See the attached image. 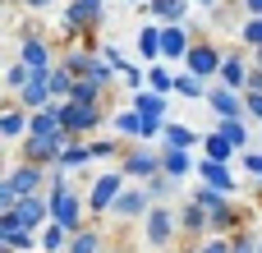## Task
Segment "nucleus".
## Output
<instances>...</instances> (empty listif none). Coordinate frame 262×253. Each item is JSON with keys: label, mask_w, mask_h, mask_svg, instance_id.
Returning a JSON list of instances; mask_svg holds the SVG:
<instances>
[{"label": "nucleus", "mask_w": 262, "mask_h": 253, "mask_svg": "<svg viewBox=\"0 0 262 253\" xmlns=\"http://www.w3.org/2000/svg\"><path fill=\"white\" fill-rule=\"evenodd\" d=\"M69 240H74V235H69L64 226L51 221V226L41 230V253H69Z\"/></svg>", "instance_id": "22"}, {"label": "nucleus", "mask_w": 262, "mask_h": 253, "mask_svg": "<svg viewBox=\"0 0 262 253\" xmlns=\"http://www.w3.org/2000/svg\"><path fill=\"white\" fill-rule=\"evenodd\" d=\"M101 5H88V0H69V9H64V32H92V28H101Z\"/></svg>", "instance_id": "6"}, {"label": "nucleus", "mask_w": 262, "mask_h": 253, "mask_svg": "<svg viewBox=\"0 0 262 253\" xmlns=\"http://www.w3.org/2000/svg\"><path fill=\"white\" fill-rule=\"evenodd\" d=\"M143 78H147V74H143L138 65H129V69H124V83H129V88H143Z\"/></svg>", "instance_id": "43"}, {"label": "nucleus", "mask_w": 262, "mask_h": 253, "mask_svg": "<svg viewBox=\"0 0 262 253\" xmlns=\"http://www.w3.org/2000/svg\"><path fill=\"white\" fill-rule=\"evenodd\" d=\"M97 249H101V240H97L92 230H78V235L69 240V253H97Z\"/></svg>", "instance_id": "36"}, {"label": "nucleus", "mask_w": 262, "mask_h": 253, "mask_svg": "<svg viewBox=\"0 0 262 253\" xmlns=\"http://www.w3.org/2000/svg\"><path fill=\"white\" fill-rule=\"evenodd\" d=\"M207 106L216 111V120H239V115H249L244 101L235 97V88H226V83H216V88L207 92Z\"/></svg>", "instance_id": "11"}, {"label": "nucleus", "mask_w": 262, "mask_h": 253, "mask_svg": "<svg viewBox=\"0 0 262 253\" xmlns=\"http://www.w3.org/2000/svg\"><path fill=\"white\" fill-rule=\"evenodd\" d=\"M221 65H226V55H221L212 41H193L189 55H184V69H189L193 78H203V83H207L212 74H221Z\"/></svg>", "instance_id": "2"}, {"label": "nucleus", "mask_w": 262, "mask_h": 253, "mask_svg": "<svg viewBox=\"0 0 262 253\" xmlns=\"http://www.w3.org/2000/svg\"><path fill=\"white\" fill-rule=\"evenodd\" d=\"M14 217H18V226L23 230H46L51 226V198H41V194H32V198H23L18 207H14Z\"/></svg>", "instance_id": "5"}, {"label": "nucleus", "mask_w": 262, "mask_h": 253, "mask_svg": "<svg viewBox=\"0 0 262 253\" xmlns=\"http://www.w3.org/2000/svg\"><path fill=\"white\" fill-rule=\"evenodd\" d=\"M258 69H262V51H258Z\"/></svg>", "instance_id": "49"}, {"label": "nucleus", "mask_w": 262, "mask_h": 253, "mask_svg": "<svg viewBox=\"0 0 262 253\" xmlns=\"http://www.w3.org/2000/svg\"><path fill=\"white\" fill-rule=\"evenodd\" d=\"M203 147H207V157H212V161H230V157H235V143H226L221 134H207V138H203Z\"/></svg>", "instance_id": "35"}, {"label": "nucleus", "mask_w": 262, "mask_h": 253, "mask_svg": "<svg viewBox=\"0 0 262 253\" xmlns=\"http://www.w3.org/2000/svg\"><path fill=\"white\" fill-rule=\"evenodd\" d=\"M5 180L18 189V198H32V194H41V180H51V171H46V166H32V161H23V166H14Z\"/></svg>", "instance_id": "8"}, {"label": "nucleus", "mask_w": 262, "mask_h": 253, "mask_svg": "<svg viewBox=\"0 0 262 253\" xmlns=\"http://www.w3.org/2000/svg\"><path fill=\"white\" fill-rule=\"evenodd\" d=\"M175 92H180V97H193V101H198V97L207 101V83H203V78H193L189 69H184V74H175Z\"/></svg>", "instance_id": "30"}, {"label": "nucleus", "mask_w": 262, "mask_h": 253, "mask_svg": "<svg viewBox=\"0 0 262 253\" xmlns=\"http://www.w3.org/2000/svg\"><path fill=\"white\" fill-rule=\"evenodd\" d=\"M147 88H152V92H166V97H170V92H175V74H170L166 65H152V69H147Z\"/></svg>", "instance_id": "33"}, {"label": "nucleus", "mask_w": 262, "mask_h": 253, "mask_svg": "<svg viewBox=\"0 0 262 253\" xmlns=\"http://www.w3.org/2000/svg\"><path fill=\"white\" fill-rule=\"evenodd\" d=\"M244 9H249L253 18H262V0H244Z\"/></svg>", "instance_id": "46"}, {"label": "nucleus", "mask_w": 262, "mask_h": 253, "mask_svg": "<svg viewBox=\"0 0 262 253\" xmlns=\"http://www.w3.org/2000/svg\"><path fill=\"white\" fill-rule=\"evenodd\" d=\"M166 106H170V101H166V92H152V88L134 97V111L143 115V124H152V120H161V115H166Z\"/></svg>", "instance_id": "16"}, {"label": "nucleus", "mask_w": 262, "mask_h": 253, "mask_svg": "<svg viewBox=\"0 0 262 253\" xmlns=\"http://www.w3.org/2000/svg\"><path fill=\"white\" fill-rule=\"evenodd\" d=\"M230 244H235V253H258L262 244H253V240H249V235H235V240H230Z\"/></svg>", "instance_id": "42"}, {"label": "nucleus", "mask_w": 262, "mask_h": 253, "mask_svg": "<svg viewBox=\"0 0 262 253\" xmlns=\"http://www.w3.org/2000/svg\"><path fill=\"white\" fill-rule=\"evenodd\" d=\"M193 253H198V249H193Z\"/></svg>", "instance_id": "52"}, {"label": "nucleus", "mask_w": 262, "mask_h": 253, "mask_svg": "<svg viewBox=\"0 0 262 253\" xmlns=\"http://www.w3.org/2000/svg\"><path fill=\"white\" fill-rule=\"evenodd\" d=\"M111 212H115V217H124V221H129V217L152 212V207H147V189H124V194L115 198V207H111Z\"/></svg>", "instance_id": "17"}, {"label": "nucleus", "mask_w": 262, "mask_h": 253, "mask_svg": "<svg viewBox=\"0 0 262 253\" xmlns=\"http://www.w3.org/2000/svg\"><path fill=\"white\" fill-rule=\"evenodd\" d=\"M249 92H262V69H253V74H249Z\"/></svg>", "instance_id": "45"}, {"label": "nucleus", "mask_w": 262, "mask_h": 253, "mask_svg": "<svg viewBox=\"0 0 262 253\" xmlns=\"http://www.w3.org/2000/svg\"><path fill=\"white\" fill-rule=\"evenodd\" d=\"M18 106H28V115H32V111H51V106H60V101L51 97V83H46V78H32V83L18 92Z\"/></svg>", "instance_id": "13"}, {"label": "nucleus", "mask_w": 262, "mask_h": 253, "mask_svg": "<svg viewBox=\"0 0 262 253\" xmlns=\"http://www.w3.org/2000/svg\"><path fill=\"white\" fill-rule=\"evenodd\" d=\"M120 253H124V249H120Z\"/></svg>", "instance_id": "53"}, {"label": "nucleus", "mask_w": 262, "mask_h": 253, "mask_svg": "<svg viewBox=\"0 0 262 253\" xmlns=\"http://www.w3.org/2000/svg\"><path fill=\"white\" fill-rule=\"evenodd\" d=\"M180 226H184L189 235H198V230H207V226H212V217H207V207H203V203H189V207L180 212Z\"/></svg>", "instance_id": "24"}, {"label": "nucleus", "mask_w": 262, "mask_h": 253, "mask_svg": "<svg viewBox=\"0 0 262 253\" xmlns=\"http://www.w3.org/2000/svg\"><path fill=\"white\" fill-rule=\"evenodd\" d=\"M244 111H249L253 120H262V92H249V97H244Z\"/></svg>", "instance_id": "40"}, {"label": "nucleus", "mask_w": 262, "mask_h": 253, "mask_svg": "<svg viewBox=\"0 0 262 253\" xmlns=\"http://www.w3.org/2000/svg\"><path fill=\"white\" fill-rule=\"evenodd\" d=\"M175 226H180V217H175L170 207H152V212H147V244H152V249H166L170 235H175Z\"/></svg>", "instance_id": "9"}, {"label": "nucleus", "mask_w": 262, "mask_h": 253, "mask_svg": "<svg viewBox=\"0 0 262 253\" xmlns=\"http://www.w3.org/2000/svg\"><path fill=\"white\" fill-rule=\"evenodd\" d=\"M161 171H166L170 180H184V175H193L198 166H193V157H189V152H180V147H166V152H161Z\"/></svg>", "instance_id": "18"}, {"label": "nucleus", "mask_w": 262, "mask_h": 253, "mask_svg": "<svg viewBox=\"0 0 262 253\" xmlns=\"http://www.w3.org/2000/svg\"><path fill=\"white\" fill-rule=\"evenodd\" d=\"M60 134H64V129H60V106L28 115V138H60Z\"/></svg>", "instance_id": "14"}, {"label": "nucleus", "mask_w": 262, "mask_h": 253, "mask_svg": "<svg viewBox=\"0 0 262 253\" xmlns=\"http://www.w3.org/2000/svg\"><path fill=\"white\" fill-rule=\"evenodd\" d=\"M124 175H138L143 184L157 180V175H166V171H161V152H152V147H134V152L124 157Z\"/></svg>", "instance_id": "7"}, {"label": "nucleus", "mask_w": 262, "mask_h": 253, "mask_svg": "<svg viewBox=\"0 0 262 253\" xmlns=\"http://www.w3.org/2000/svg\"><path fill=\"white\" fill-rule=\"evenodd\" d=\"M51 221H55V226H64L69 235H78V230H83V198H78L74 189L51 194Z\"/></svg>", "instance_id": "3"}, {"label": "nucleus", "mask_w": 262, "mask_h": 253, "mask_svg": "<svg viewBox=\"0 0 262 253\" xmlns=\"http://www.w3.org/2000/svg\"><path fill=\"white\" fill-rule=\"evenodd\" d=\"M189 32H184V23H161V60H184L189 55Z\"/></svg>", "instance_id": "12"}, {"label": "nucleus", "mask_w": 262, "mask_h": 253, "mask_svg": "<svg viewBox=\"0 0 262 253\" xmlns=\"http://www.w3.org/2000/svg\"><path fill=\"white\" fill-rule=\"evenodd\" d=\"M147 14H152V18H161V23H184L189 0H147Z\"/></svg>", "instance_id": "19"}, {"label": "nucleus", "mask_w": 262, "mask_h": 253, "mask_svg": "<svg viewBox=\"0 0 262 253\" xmlns=\"http://www.w3.org/2000/svg\"><path fill=\"white\" fill-rule=\"evenodd\" d=\"M198 5H203V9H216V0H198Z\"/></svg>", "instance_id": "48"}, {"label": "nucleus", "mask_w": 262, "mask_h": 253, "mask_svg": "<svg viewBox=\"0 0 262 253\" xmlns=\"http://www.w3.org/2000/svg\"><path fill=\"white\" fill-rule=\"evenodd\" d=\"M239 37H244L249 46H258V51H262V18H253V14H249V23H244V32H239Z\"/></svg>", "instance_id": "37"}, {"label": "nucleus", "mask_w": 262, "mask_h": 253, "mask_svg": "<svg viewBox=\"0 0 262 253\" xmlns=\"http://www.w3.org/2000/svg\"><path fill=\"white\" fill-rule=\"evenodd\" d=\"M244 171H249V175H258V180H262V152H244Z\"/></svg>", "instance_id": "41"}, {"label": "nucleus", "mask_w": 262, "mask_h": 253, "mask_svg": "<svg viewBox=\"0 0 262 253\" xmlns=\"http://www.w3.org/2000/svg\"><path fill=\"white\" fill-rule=\"evenodd\" d=\"M18 41H23V46H18V51H23L18 60L32 69V78H51V69H55V65H51V46H46L41 37H32V32H23Z\"/></svg>", "instance_id": "4"}, {"label": "nucleus", "mask_w": 262, "mask_h": 253, "mask_svg": "<svg viewBox=\"0 0 262 253\" xmlns=\"http://www.w3.org/2000/svg\"><path fill=\"white\" fill-rule=\"evenodd\" d=\"M258 253H262V249H258Z\"/></svg>", "instance_id": "54"}, {"label": "nucleus", "mask_w": 262, "mask_h": 253, "mask_svg": "<svg viewBox=\"0 0 262 253\" xmlns=\"http://www.w3.org/2000/svg\"><path fill=\"white\" fill-rule=\"evenodd\" d=\"M170 184H175L170 175H157V180H147V198H166V194H170Z\"/></svg>", "instance_id": "38"}, {"label": "nucleus", "mask_w": 262, "mask_h": 253, "mask_svg": "<svg viewBox=\"0 0 262 253\" xmlns=\"http://www.w3.org/2000/svg\"><path fill=\"white\" fill-rule=\"evenodd\" d=\"M111 129H120L124 138H143V115L138 111H120V115H111Z\"/></svg>", "instance_id": "28"}, {"label": "nucleus", "mask_w": 262, "mask_h": 253, "mask_svg": "<svg viewBox=\"0 0 262 253\" xmlns=\"http://www.w3.org/2000/svg\"><path fill=\"white\" fill-rule=\"evenodd\" d=\"M216 134H221L226 143H235V147H244V143H249V129H244V120H221V124H216Z\"/></svg>", "instance_id": "34"}, {"label": "nucleus", "mask_w": 262, "mask_h": 253, "mask_svg": "<svg viewBox=\"0 0 262 253\" xmlns=\"http://www.w3.org/2000/svg\"><path fill=\"white\" fill-rule=\"evenodd\" d=\"M92 157H115V138H101V143H92Z\"/></svg>", "instance_id": "44"}, {"label": "nucleus", "mask_w": 262, "mask_h": 253, "mask_svg": "<svg viewBox=\"0 0 262 253\" xmlns=\"http://www.w3.org/2000/svg\"><path fill=\"white\" fill-rule=\"evenodd\" d=\"M249 65H244V55H226V65H221V83L226 88H249Z\"/></svg>", "instance_id": "20"}, {"label": "nucleus", "mask_w": 262, "mask_h": 253, "mask_svg": "<svg viewBox=\"0 0 262 253\" xmlns=\"http://www.w3.org/2000/svg\"><path fill=\"white\" fill-rule=\"evenodd\" d=\"M0 134H5V138H23V134H28V115H23L18 106H5V115H0Z\"/></svg>", "instance_id": "23"}, {"label": "nucleus", "mask_w": 262, "mask_h": 253, "mask_svg": "<svg viewBox=\"0 0 262 253\" xmlns=\"http://www.w3.org/2000/svg\"><path fill=\"white\" fill-rule=\"evenodd\" d=\"M88 5H101V0H88Z\"/></svg>", "instance_id": "50"}, {"label": "nucleus", "mask_w": 262, "mask_h": 253, "mask_svg": "<svg viewBox=\"0 0 262 253\" xmlns=\"http://www.w3.org/2000/svg\"><path fill=\"white\" fill-rule=\"evenodd\" d=\"M198 253H235V244H230L226 235H216V240H207V244H203Z\"/></svg>", "instance_id": "39"}, {"label": "nucleus", "mask_w": 262, "mask_h": 253, "mask_svg": "<svg viewBox=\"0 0 262 253\" xmlns=\"http://www.w3.org/2000/svg\"><path fill=\"white\" fill-rule=\"evenodd\" d=\"M46 83H51V97H55V101H69V92H74V74H69L64 65H55Z\"/></svg>", "instance_id": "26"}, {"label": "nucleus", "mask_w": 262, "mask_h": 253, "mask_svg": "<svg viewBox=\"0 0 262 253\" xmlns=\"http://www.w3.org/2000/svg\"><path fill=\"white\" fill-rule=\"evenodd\" d=\"M97 97H101V83H97V78H74L69 101H78V106H97Z\"/></svg>", "instance_id": "27"}, {"label": "nucleus", "mask_w": 262, "mask_h": 253, "mask_svg": "<svg viewBox=\"0 0 262 253\" xmlns=\"http://www.w3.org/2000/svg\"><path fill=\"white\" fill-rule=\"evenodd\" d=\"M120 194H124V175H97V184H92V198H88V207H92V212H111Z\"/></svg>", "instance_id": "10"}, {"label": "nucleus", "mask_w": 262, "mask_h": 253, "mask_svg": "<svg viewBox=\"0 0 262 253\" xmlns=\"http://www.w3.org/2000/svg\"><path fill=\"white\" fill-rule=\"evenodd\" d=\"M138 51H143V60H161V28L157 23L138 28Z\"/></svg>", "instance_id": "21"}, {"label": "nucleus", "mask_w": 262, "mask_h": 253, "mask_svg": "<svg viewBox=\"0 0 262 253\" xmlns=\"http://www.w3.org/2000/svg\"><path fill=\"white\" fill-rule=\"evenodd\" d=\"M64 69H69L74 78H92V69H97V55H88V51H69V55H64Z\"/></svg>", "instance_id": "25"}, {"label": "nucleus", "mask_w": 262, "mask_h": 253, "mask_svg": "<svg viewBox=\"0 0 262 253\" xmlns=\"http://www.w3.org/2000/svg\"><path fill=\"white\" fill-rule=\"evenodd\" d=\"M88 161H92V147H83V143H69V147L60 152V161H55V166H60V171H78V166H88Z\"/></svg>", "instance_id": "29"}, {"label": "nucleus", "mask_w": 262, "mask_h": 253, "mask_svg": "<svg viewBox=\"0 0 262 253\" xmlns=\"http://www.w3.org/2000/svg\"><path fill=\"white\" fill-rule=\"evenodd\" d=\"M129 5H143V0H129Z\"/></svg>", "instance_id": "51"}, {"label": "nucleus", "mask_w": 262, "mask_h": 253, "mask_svg": "<svg viewBox=\"0 0 262 253\" xmlns=\"http://www.w3.org/2000/svg\"><path fill=\"white\" fill-rule=\"evenodd\" d=\"M198 143V134L189 129V124H166V147H180V152H189Z\"/></svg>", "instance_id": "31"}, {"label": "nucleus", "mask_w": 262, "mask_h": 253, "mask_svg": "<svg viewBox=\"0 0 262 253\" xmlns=\"http://www.w3.org/2000/svg\"><path fill=\"white\" fill-rule=\"evenodd\" d=\"M101 124V106H78V101H60V129L78 143L83 134H92Z\"/></svg>", "instance_id": "1"}, {"label": "nucleus", "mask_w": 262, "mask_h": 253, "mask_svg": "<svg viewBox=\"0 0 262 253\" xmlns=\"http://www.w3.org/2000/svg\"><path fill=\"white\" fill-rule=\"evenodd\" d=\"M28 9H46V5H55V0H23Z\"/></svg>", "instance_id": "47"}, {"label": "nucleus", "mask_w": 262, "mask_h": 253, "mask_svg": "<svg viewBox=\"0 0 262 253\" xmlns=\"http://www.w3.org/2000/svg\"><path fill=\"white\" fill-rule=\"evenodd\" d=\"M193 203H203V207H207V217H216V212H230V203H226V194H216L212 184H203V189L193 194Z\"/></svg>", "instance_id": "32"}, {"label": "nucleus", "mask_w": 262, "mask_h": 253, "mask_svg": "<svg viewBox=\"0 0 262 253\" xmlns=\"http://www.w3.org/2000/svg\"><path fill=\"white\" fill-rule=\"evenodd\" d=\"M198 175H203V180H207L216 194H230V189H235V175L226 171V161H212V157H203V161H198Z\"/></svg>", "instance_id": "15"}]
</instances>
